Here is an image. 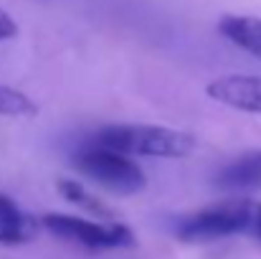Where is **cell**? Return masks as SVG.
Instances as JSON below:
<instances>
[{
  "mask_svg": "<svg viewBox=\"0 0 261 259\" xmlns=\"http://www.w3.org/2000/svg\"><path fill=\"white\" fill-rule=\"evenodd\" d=\"M91 143L129 158H185L195 150V137L158 125H107Z\"/></svg>",
  "mask_w": 261,
  "mask_h": 259,
  "instance_id": "cell-1",
  "label": "cell"
},
{
  "mask_svg": "<svg viewBox=\"0 0 261 259\" xmlns=\"http://www.w3.org/2000/svg\"><path fill=\"white\" fill-rule=\"evenodd\" d=\"M254 206L256 201L249 198H228L213 206H205L200 211H193L175 221V237L188 244H205L216 239L228 237H249L251 221H254Z\"/></svg>",
  "mask_w": 261,
  "mask_h": 259,
  "instance_id": "cell-2",
  "label": "cell"
},
{
  "mask_svg": "<svg viewBox=\"0 0 261 259\" xmlns=\"http://www.w3.org/2000/svg\"><path fill=\"white\" fill-rule=\"evenodd\" d=\"M74 168L114 196H135L147 185L145 171L129 155H122L96 143H89L74 155Z\"/></svg>",
  "mask_w": 261,
  "mask_h": 259,
  "instance_id": "cell-3",
  "label": "cell"
},
{
  "mask_svg": "<svg viewBox=\"0 0 261 259\" xmlns=\"http://www.w3.org/2000/svg\"><path fill=\"white\" fill-rule=\"evenodd\" d=\"M41 224L59 239L79 244L91 252H101V249H124L135 244V234L129 231V226L124 224H101V221H89L79 216H69V214H46L41 219Z\"/></svg>",
  "mask_w": 261,
  "mask_h": 259,
  "instance_id": "cell-4",
  "label": "cell"
},
{
  "mask_svg": "<svg viewBox=\"0 0 261 259\" xmlns=\"http://www.w3.org/2000/svg\"><path fill=\"white\" fill-rule=\"evenodd\" d=\"M205 94L239 112L261 114V77L256 74H228L218 77L205 86Z\"/></svg>",
  "mask_w": 261,
  "mask_h": 259,
  "instance_id": "cell-5",
  "label": "cell"
},
{
  "mask_svg": "<svg viewBox=\"0 0 261 259\" xmlns=\"http://www.w3.org/2000/svg\"><path fill=\"white\" fill-rule=\"evenodd\" d=\"M213 185L228 193H254L261 191V150L246 153L228 163L213 178Z\"/></svg>",
  "mask_w": 261,
  "mask_h": 259,
  "instance_id": "cell-6",
  "label": "cell"
},
{
  "mask_svg": "<svg viewBox=\"0 0 261 259\" xmlns=\"http://www.w3.org/2000/svg\"><path fill=\"white\" fill-rule=\"evenodd\" d=\"M221 36L241 51L261 59V18L254 15H223L218 20Z\"/></svg>",
  "mask_w": 261,
  "mask_h": 259,
  "instance_id": "cell-7",
  "label": "cell"
},
{
  "mask_svg": "<svg viewBox=\"0 0 261 259\" xmlns=\"http://www.w3.org/2000/svg\"><path fill=\"white\" fill-rule=\"evenodd\" d=\"M36 234V221L18 208L15 201H10L8 196L0 193V244H23L28 239H33Z\"/></svg>",
  "mask_w": 261,
  "mask_h": 259,
  "instance_id": "cell-8",
  "label": "cell"
},
{
  "mask_svg": "<svg viewBox=\"0 0 261 259\" xmlns=\"http://www.w3.org/2000/svg\"><path fill=\"white\" fill-rule=\"evenodd\" d=\"M59 193H61L66 201H71V203L87 208V211H91V214H96V216H101V219H109V208H107L99 198H94L79 180L61 178V180H59Z\"/></svg>",
  "mask_w": 261,
  "mask_h": 259,
  "instance_id": "cell-9",
  "label": "cell"
},
{
  "mask_svg": "<svg viewBox=\"0 0 261 259\" xmlns=\"http://www.w3.org/2000/svg\"><path fill=\"white\" fill-rule=\"evenodd\" d=\"M0 114H5V117H33V114H38V107L25 91L0 84Z\"/></svg>",
  "mask_w": 261,
  "mask_h": 259,
  "instance_id": "cell-10",
  "label": "cell"
},
{
  "mask_svg": "<svg viewBox=\"0 0 261 259\" xmlns=\"http://www.w3.org/2000/svg\"><path fill=\"white\" fill-rule=\"evenodd\" d=\"M249 237L256 239V242H261V203L259 201H256V206H254V221H251V231H249Z\"/></svg>",
  "mask_w": 261,
  "mask_h": 259,
  "instance_id": "cell-11",
  "label": "cell"
}]
</instances>
